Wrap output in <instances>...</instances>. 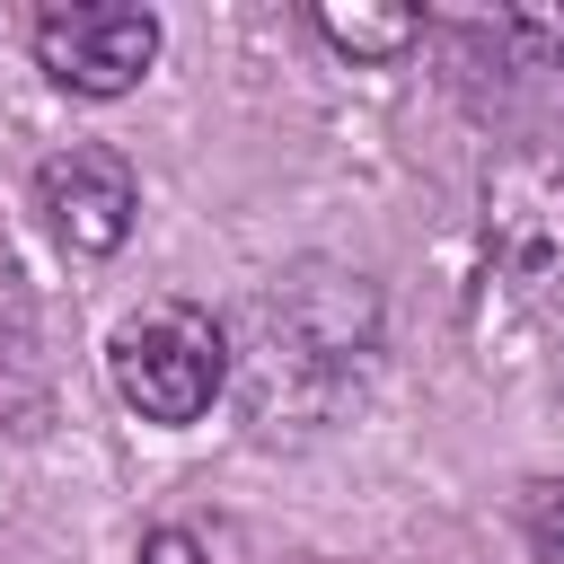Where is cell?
<instances>
[{"instance_id":"5","label":"cell","mask_w":564,"mask_h":564,"mask_svg":"<svg viewBox=\"0 0 564 564\" xmlns=\"http://www.w3.org/2000/svg\"><path fill=\"white\" fill-rule=\"evenodd\" d=\"M18 326H26V273H18V256H9V238H0V352L18 344Z\"/></svg>"},{"instance_id":"3","label":"cell","mask_w":564,"mask_h":564,"mask_svg":"<svg viewBox=\"0 0 564 564\" xmlns=\"http://www.w3.org/2000/svg\"><path fill=\"white\" fill-rule=\"evenodd\" d=\"M35 212L44 229L70 247V256H115L132 238V212H141V176L123 167V150H97V141H70L35 167Z\"/></svg>"},{"instance_id":"1","label":"cell","mask_w":564,"mask_h":564,"mask_svg":"<svg viewBox=\"0 0 564 564\" xmlns=\"http://www.w3.org/2000/svg\"><path fill=\"white\" fill-rule=\"evenodd\" d=\"M106 379L141 423H194L229 388V335L194 300H141L106 335Z\"/></svg>"},{"instance_id":"7","label":"cell","mask_w":564,"mask_h":564,"mask_svg":"<svg viewBox=\"0 0 564 564\" xmlns=\"http://www.w3.org/2000/svg\"><path fill=\"white\" fill-rule=\"evenodd\" d=\"M529 529H538V555H546V564H564V485H546V494H538Z\"/></svg>"},{"instance_id":"2","label":"cell","mask_w":564,"mask_h":564,"mask_svg":"<svg viewBox=\"0 0 564 564\" xmlns=\"http://www.w3.org/2000/svg\"><path fill=\"white\" fill-rule=\"evenodd\" d=\"M35 62L53 88L70 97H123L150 79L159 62V18L150 9H123V0H70V9H44L35 18Z\"/></svg>"},{"instance_id":"4","label":"cell","mask_w":564,"mask_h":564,"mask_svg":"<svg viewBox=\"0 0 564 564\" xmlns=\"http://www.w3.org/2000/svg\"><path fill=\"white\" fill-rule=\"evenodd\" d=\"M317 35H326L335 53H352V62H397V53L423 35V18H414V9H361V0L344 9V0H326V9H317Z\"/></svg>"},{"instance_id":"6","label":"cell","mask_w":564,"mask_h":564,"mask_svg":"<svg viewBox=\"0 0 564 564\" xmlns=\"http://www.w3.org/2000/svg\"><path fill=\"white\" fill-rule=\"evenodd\" d=\"M141 564H212V555H203L194 529H150V538H141Z\"/></svg>"}]
</instances>
